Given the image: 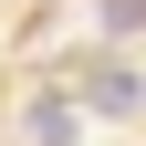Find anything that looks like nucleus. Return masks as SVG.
<instances>
[{
  "mask_svg": "<svg viewBox=\"0 0 146 146\" xmlns=\"http://www.w3.org/2000/svg\"><path fill=\"white\" fill-rule=\"evenodd\" d=\"M84 104H94V115H136V104H146L136 63H94V73H84Z\"/></svg>",
  "mask_w": 146,
  "mask_h": 146,
  "instance_id": "f257e3e1",
  "label": "nucleus"
},
{
  "mask_svg": "<svg viewBox=\"0 0 146 146\" xmlns=\"http://www.w3.org/2000/svg\"><path fill=\"white\" fill-rule=\"evenodd\" d=\"M21 136H31V146H73L84 125H73V104H52V94H31V115H21Z\"/></svg>",
  "mask_w": 146,
  "mask_h": 146,
  "instance_id": "f03ea898",
  "label": "nucleus"
}]
</instances>
